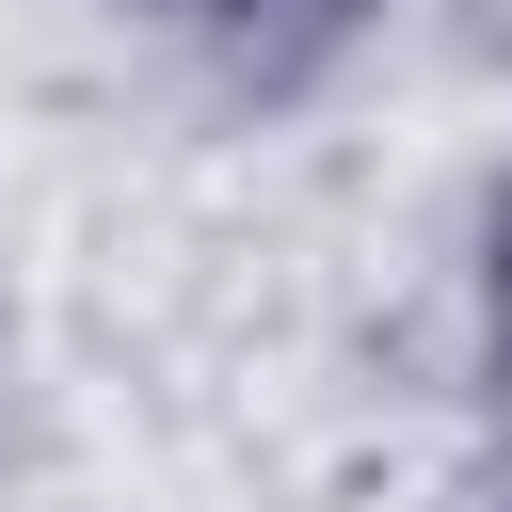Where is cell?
Wrapping results in <instances>:
<instances>
[{"label":"cell","mask_w":512,"mask_h":512,"mask_svg":"<svg viewBox=\"0 0 512 512\" xmlns=\"http://www.w3.org/2000/svg\"><path fill=\"white\" fill-rule=\"evenodd\" d=\"M480 352H496V400H512V176L480 192Z\"/></svg>","instance_id":"1"},{"label":"cell","mask_w":512,"mask_h":512,"mask_svg":"<svg viewBox=\"0 0 512 512\" xmlns=\"http://www.w3.org/2000/svg\"><path fill=\"white\" fill-rule=\"evenodd\" d=\"M112 16H176V32H256V16H288V0H112Z\"/></svg>","instance_id":"2"}]
</instances>
